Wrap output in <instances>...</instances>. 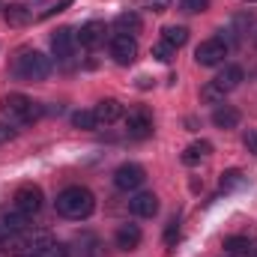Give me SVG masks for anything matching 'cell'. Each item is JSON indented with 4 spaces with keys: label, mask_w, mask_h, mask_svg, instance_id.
Segmentation results:
<instances>
[{
    "label": "cell",
    "mask_w": 257,
    "mask_h": 257,
    "mask_svg": "<svg viewBox=\"0 0 257 257\" xmlns=\"http://www.w3.org/2000/svg\"><path fill=\"white\" fill-rule=\"evenodd\" d=\"M141 227L138 224H120V230H117V248H123V251H135L138 245H141Z\"/></svg>",
    "instance_id": "14"
},
{
    "label": "cell",
    "mask_w": 257,
    "mask_h": 257,
    "mask_svg": "<svg viewBox=\"0 0 257 257\" xmlns=\"http://www.w3.org/2000/svg\"><path fill=\"white\" fill-rule=\"evenodd\" d=\"M69 254H72V251L66 248L63 242H57V239H54V242H51V245H48V248H45L39 257H69Z\"/></svg>",
    "instance_id": "27"
},
{
    "label": "cell",
    "mask_w": 257,
    "mask_h": 257,
    "mask_svg": "<svg viewBox=\"0 0 257 257\" xmlns=\"http://www.w3.org/2000/svg\"><path fill=\"white\" fill-rule=\"evenodd\" d=\"M242 144H245V150H248V153H254V156H257V128H248V132L242 135Z\"/></svg>",
    "instance_id": "30"
},
{
    "label": "cell",
    "mask_w": 257,
    "mask_h": 257,
    "mask_svg": "<svg viewBox=\"0 0 257 257\" xmlns=\"http://www.w3.org/2000/svg\"><path fill=\"white\" fill-rule=\"evenodd\" d=\"M126 132H128V138H135V141L150 138V135H153V117H150V111H147V108L128 111L126 114Z\"/></svg>",
    "instance_id": "6"
},
{
    "label": "cell",
    "mask_w": 257,
    "mask_h": 257,
    "mask_svg": "<svg viewBox=\"0 0 257 257\" xmlns=\"http://www.w3.org/2000/svg\"><path fill=\"white\" fill-rule=\"evenodd\" d=\"M114 27H117V33H135V30H141V15L138 12H120Z\"/></svg>",
    "instance_id": "21"
},
{
    "label": "cell",
    "mask_w": 257,
    "mask_h": 257,
    "mask_svg": "<svg viewBox=\"0 0 257 257\" xmlns=\"http://www.w3.org/2000/svg\"><path fill=\"white\" fill-rule=\"evenodd\" d=\"M165 239H168V245H174V239H177V221H171V227H168Z\"/></svg>",
    "instance_id": "32"
},
{
    "label": "cell",
    "mask_w": 257,
    "mask_h": 257,
    "mask_svg": "<svg viewBox=\"0 0 257 257\" xmlns=\"http://www.w3.org/2000/svg\"><path fill=\"white\" fill-rule=\"evenodd\" d=\"M144 180H147V174H144V168L135 165V162H126V165H120V168L114 171V186H117L120 192H135V189H141Z\"/></svg>",
    "instance_id": "5"
},
{
    "label": "cell",
    "mask_w": 257,
    "mask_h": 257,
    "mask_svg": "<svg viewBox=\"0 0 257 257\" xmlns=\"http://www.w3.org/2000/svg\"><path fill=\"white\" fill-rule=\"evenodd\" d=\"M96 209V197L90 189L84 186H69L57 194V212L63 218H72V221H81V218H90Z\"/></svg>",
    "instance_id": "1"
},
{
    "label": "cell",
    "mask_w": 257,
    "mask_h": 257,
    "mask_svg": "<svg viewBox=\"0 0 257 257\" xmlns=\"http://www.w3.org/2000/svg\"><path fill=\"white\" fill-rule=\"evenodd\" d=\"M0 224H3L9 233H24V230H27V224H30V215H24V212H18V209H15V212H6Z\"/></svg>",
    "instance_id": "18"
},
{
    "label": "cell",
    "mask_w": 257,
    "mask_h": 257,
    "mask_svg": "<svg viewBox=\"0 0 257 257\" xmlns=\"http://www.w3.org/2000/svg\"><path fill=\"white\" fill-rule=\"evenodd\" d=\"M209 153H212V144H209V141H194V144H189V147L183 150V165L192 168V165H197L200 159H206Z\"/></svg>",
    "instance_id": "16"
},
{
    "label": "cell",
    "mask_w": 257,
    "mask_h": 257,
    "mask_svg": "<svg viewBox=\"0 0 257 257\" xmlns=\"http://www.w3.org/2000/svg\"><path fill=\"white\" fill-rule=\"evenodd\" d=\"M9 138H15V128L0 126V144H3V141H9Z\"/></svg>",
    "instance_id": "33"
},
{
    "label": "cell",
    "mask_w": 257,
    "mask_h": 257,
    "mask_svg": "<svg viewBox=\"0 0 257 257\" xmlns=\"http://www.w3.org/2000/svg\"><path fill=\"white\" fill-rule=\"evenodd\" d=\"M12 200H15V209H18V212H24V215L33 218V215L42 209V189H39V186H21Z\"/></svg>",
    "instance_id": "7"
},
{
    "label": "cell",
    "mask_w": 257,
    "mask_h": 257,
    "mask_svg": "<svg viewBox=\"0 0 257 257\" xmlns=\"http://www.w3.org/2000/svg\"><path fill=\"white\" fill-rule=\"evenodd\" d=\"M200 99L209 102V105H221V102H224V93H221L215 84H206V87L200 90Z\"/></svg>",
    "instance_id": "26"
},
{
    "label": "cell",
    "mask_w": 257,
    "mask_h": 257,
    "mask_svg": "<svg viewBox=\"0 0 257 257\" xmlns=\"http://www.w3.org/2000/svg\"><path fill=\"white\" fill-rule=\"evenodd\" d=\"M224 57H227V42L224 39H206V42H200L197 45V51H194V60L197 66H218L224 63Z\"/></svg>",
    "instance_id": "4"
},
{
    "label": "cell",
    "mask_w": 257,
    "mask_h": 257,
    "mask_svg": "<svg viewBox=\"0 0 257 257\" xmlns=\"http://www.w3.org/2000/svg\"><path fill=\"white\" fill-rule=\"evenodd\" d=\"M206 6H209V0H180L183 12H203Z\"/></svg>",
    "instance_id": "28"
},
{
    "label": "cell",
    "mask_w": 257,
    "mask_h": 257,
    "mask_svg": "<svg viewBox=\"0 0 257 257\" xmlns=\"http://www.w3.org/2000/svg\"><path fill=\"white\" fill-rule=\"evenodd\" d=\"M230 257H245V254H230Z\"/></svg>",
    "instance_id": "36"
},
{
    "label": "cell",
    "mask_w": 257,
    "mask_h": 257,
    "mask_svg": "<svg viewBox=\"0 0 257 257\" xmlns=\"http://www.w3.org/2000/svg\"><path fill=\"white\" fill-rule=\"evenodd\" d=\"M3 18H6V24H12V27H24V24L30 21V12H27V6H21V3H9V6H3Z\"/></svg>",
    "instance_id": "17"
},
{
    "label": "cell",
    "mask_w": 257,
    "mask_h": 257,
    "mask_svg": "<svg viewBox=\"0 0 257 257\" xmlns=\"http://www.w3.org/2000/svg\"><path fill=\"white\" fill-rule=\"evenodd\" d=\"M251 3H257V0H251Z\"/></svg>",
    "instance_id": "38"
},
{
    "label": "cell",
    "mask_w": 257,
    "mask_h": 257,
    "mask_svg": "<svg viewBox=\"0 0 257 257\" xmlns=\"http://www.w3.org/2000/svg\"><path fill=\"white\" fill-rule=\"evenodd\" d=\"M6 236H9V230H6V227L0 224V245H3V239H6Z\"/></svg>",
    "instance_id": "34"
},
{
    "label": "cell",
    "mask_w": 257,
    "mask_h": 257,
    "mask_svg": "<svg viewBox=\"0 0 257 257\" xmlns=\"http://www.w3.org/2000/svg\"><path fill=\"white\" fill-rule=\"evenodd\" d=\"M75 257H102L99 239H96L93 233H84V236L78 239V251H75Z\"/></svg>",
    "instance_id": "19"
},
{
    "label": "cell",
    "mask_w": 257,
    "mask_h": 257,
    "mask_svg": "<svg viewBox=\"0 0 257 257\" xmlns=\"http://www.w3.org/2000/svg\"><path fill=\"white\" fill-rule=\"evenodd\" d=\"M254 45H257V33H254Z\"/></svg>",
    "instance_id": "37"
},
{
    "label": "cell",
    "mask_w": 257,
    "mask_h": 257,
    "mask_svg": "<svg viewBox=\"0 0 257 257\" xmlns=\"http://www.w3.org/2000/svg\"><path fill=\"white\" fill-rule=\"evenodd\" d=\"M93 114H96V123L102 126H108V123H117L120 117H123V105L117 102V99H102L96 108H93Z\"/></svg>",
    "instance_id": "12"
},
{
    "label": "cell",
    "mask_w": 257,
    "mask_h": 257,
    "mask_svg": "<svg viewBox=\"0 0 257 257\" xmlns=\"http://www.w3.org/2000/svg\"><path fill=\"white\" fill-rule=\"evenodd\" d=\"M162 42H168V45H174V48H183V45L189 42V30H186V27L171 24V27H165V30H162Z\"/></svg>",
    "instance_id": "20"
},
{
    "label": "cell",
    "mask_w": 257,
    "mask_h": 257,
    "mask_svg": "<svg viewBox=\"0 0 257 257\" xmlns=\"http://www.w3.org/2000/svg\"><path fill=\"white\" fill-rule=\"evenodd\" d=\"M0 111H3L12 123H33V120L42 114V108H39L33 99H27L24 93H9V96H3Z\"/></svg>",
    "instance_id": "2"
},
{
    "label": "cell",
    "mask_w": 257,
    "mask_h": 257,
    "mask_svg": "<svg viewBox=\"0 0 257 257\" xmlns=\"http://www.w3.org/2000/svg\"><path fill=\"white\" fill-rule=\"evenodd\" d=\"M212 84H215V87H218V90H221V93L227 96L230 90H236V87L242 84V69H239V66H224V69L218 72V78H215Z\"/></svg>",
    "instance_id": "13"
},
{
    "label": "cell",
    "mask_w": 257,
    "mask_h": 257,
    "mask_svg": "<svg viewBox=\"0 0 257 257\" xmlns=\"http://www.w3.org/2000/svg\"><path fill=\"white\" fill-rule=\"evenodd\" d=\"M111 57L120 66H132L135 57H138V42L128 36V33H117L111 36Z\"/></svg>",
    "instance_id": "8"
},
{
    "label": "cell",
    "mask_w": 257,
    "mask_h": 257,
    "mask_svg": "<svg viewBox=\"0 0 257 257\" xmlns=\"http://www.w3.org/2000/svg\"><path fill=\"white\" fill-rule=\"evenodd\" d=\"M224 248H227V254H248L251 242H248L245 236H227V239H224Z\"/></svg>",
    "instance_id": "22"
},
{
    "label": "cell",
    "mask_w": 257,
    "mask_h": 257,
    "mask_svg": "<svg viewBox=\"0 0 257 257\" xmlns=\"http://www.w3.org/2000/svg\"><path fill=\"white\" fill-rule=\"evenodd\" d=\"M242 186V171H224L221 174V192H233V189H239Z\"/></svg>",
    "instance_id": "24"
},
{
    "label": "cell",
    "mask_w": 257,
    "mask_h": 257,
    "mask_svg": "<svg viewBox=\"0 0 257 257\" xmlns=\"http://www.w3.org/2000/svg\"><path fill=\"white\" fill-rule=\"evenodd\" d=\"M15 75L18 78H24V81H42V78H48V72H51V60L45 57V54H39V51H21L18 57H15Z\"/></svg>",
    "instance_id": "3"
},
{
    "label": "cell",
    "mask_w": 257,
    "mask_h": 257,
    "mask_svg": "<svg viewBox=\"0 0 257 257\" xmlns=\"http://www.w3.org/2000/svg\"><path fill=\"white\" fill-rule=\"evenodd\" d=\"M72 3H75V0H57L54 6H48V9L42 12V18H51V15H57V12H63L66 6H72Z\"/></svg>",
    "instance_id": "31"
},
{
    "label": "cell",
    "mask_w": 257,
    "mask_h": 257,
    "mask_svg": "<svg viewBox=\"0 0 257 257\" xmlns=\"http://www.w3.org/2000/svg\"><path fill=\"white\" fill-rule=\"evenodd\" d=\"M105 24L102 21H87L81 30H78V45H84V48H96V45H102L105 42Z\"/></svg>",
    "instance_id": "10"
},
{
    "label": "cell",
    "mask_w": 257,
    "mask_h": 257,
    "mask_svg": "<svg viewBox=\"0 0 257 257\" xmlns=\"http://www.w3.org/2000/svg\"><path fill=\"white\" fill-rule=\"evenodd\" d=\"M171 3H174V0H141V6H144V9H153V12H168Z\"/></svg>",
    "instance_id": "29"
},
{
    "label": "cell",
    "mask_w": 257,
    "mask_h": 257,
    "mask_svg": "<svg viewBox=\"0 0 257 257\" xmlns=\"http://www.w3.org/2000/svg\"><path fill=\"white\" fill-rule=\"evenodd\" d=\"M132 212L138 215V218H153L156 212H159V197L153 192H141V194H135L132 197Z\"/></svg>",
    "instance_id": "11"
},
{
    "label": "cell",
    "mask_w": 257,
    "mask_h": 257,
    "mask_svg": "<svg viewBox=\"0 0 257 257\" xmlns=\"http://www.w3.org/2000/svg\"><path fill=\"white\" fill-rule=\"evenodd\" d=\"M21 257H39V254H21Z\"/></svg>",
    "instance_id": "35"
},
{
    "label": "cell",
    "mask_w": 257,
    "mask_h": 257,
    "mask_svg": "<svg viewBox=\"0 0 257 257\" xmlns=\"http://www.w3.org/2000/svg\"><path fill=\"white\" fill-rule=\"evenodd\" d=\"M75 45H78V33H75L72 27H60V30H54V36H51V48H54V54H57L60 60L72 57Z\"/></svg>",
    "instance_id": "9"
},
{
    "label": "cell",
    "mask_w": 257,
    "mask_h": 257,
    "mask_svg": "<svg viewBox=\"0 0 257 257\" xmlns=\"http://www.w3.org/2000/svg\"><path fill=\"white\" fill-rule=\"evenodd\" d=\"M212 123L218 128H236L239 126V111H236L233 105H218V108L212 111Z\"/></svg>",
    "instance_id": "15"
},
{
    "label": "cell",
    "mask_w": 257,
    "mask_h": 257,
    "mask_svg": "<svg viewBox=\"0 0 257 257\" xmlns=\"http://www.w3.org/2000/svg\"><path fill=\"white\" fill-rule=\"evenodd\" d=\"M72 126L75 128H96L99 123H96V114L93 111H75L72 114Z\"/></svg>",
    "instance_id": "25"
},
{
    "label": "cell",
    "mask_w": 257,
    "mask_h": 257,
    "mask_svg": "<svg viewBox=\"0 0 257 257\" xmlns=\"http://www.w3.org/2000/svg\"><path fill=\"white\" fill-rule=\"evenodd\" d=\"M153 57H156L159 63H171V60L177 57V48L168 45V42H156V45H153Z\"/></svg>",
    "instance_id": "23"
}]
</instances>
